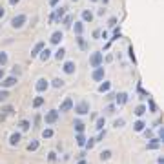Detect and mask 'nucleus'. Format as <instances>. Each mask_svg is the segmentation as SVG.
Here are the masks:
<instances>
[{"label": "nucleus", "instance_id": "1", "mask_svg": "<svg viewBox=\"0 0 164 164\" xmlns=\"http://www.w3.org/2000/svg\"><path fill=\"white\" fill-rule=\"evenodd\" d=\"M73 109H75L77 115H87V113H90V102H87V100H80V102L73 104Z\"/></svg>", "mask_w": 164, "mask_h": 164}, {"label": "nucleus", "instance_id": "2", "mask_svg": "<svg viewBox=\"0 0 164 164\" xmlns=\"http://www.w3.org/2000/svg\"><path fill=\"white\" fill-rule=\"evenodd\" d=\"M26 22H27V17L24 13H20V15L13 17V20H11V27H13V29H22L26 26Z\"/></svg>", "mask_w": 164, "mask_h": 164}, {"label": "nucleus", "instance_id": "3", "mask_svg": "<svg viewBox=\"0 0 164 164\" xmlns=\"http://www.w3.org/2000/svg\"><path fill=\"white\" fill-rule=\"evenodd\" d=\"M59 120V109H49V111L44 115V122H46V126H51Z\"/></svg>", "mask_w": 164, "mask_h": 164}, {"label": "nucleus", "instance_id": "4", "mask_svg": "<svg viewBox=\"0 0 164 164\" xmlns=\"http://www.w3.org/2000/svg\"><path fill=\"white\" fill-rule=\"evenodd\" d=\"M102 62H104V55L100 51H95L90 57V66L91 68H98V66H102Z\"/></svg>", "mask_w": 164, "mask_h": 164}, {"label": "nucleus", "instance_id": "5", "mask_svg": "<svg viewBox=\"0 0 164 164\" xmlns=\"http://www.w3.org/2000/svg\"><path fill=\"white\" fill-rule=\"evenodd\" d=\"M73 98L71 97H66L64 98V100L60 102V108H59V113H68V111H71V109H73Z\"/></svg>", "mask_w": 164, "mask_h": 164}, {"label": "nucleus", "instance_id": "6", "mask_svg": "<svg viewBox=\"0 0 164 164\" xmlns=\"http://www.w3.org/2000/svg\"><path fill=\"white\" fill-rule=\"evenodd\" d=\"M17 82H18V79L11 75V77H6V79H2V80H0V86H2V90H9V87L17 86Z\"/></svg>", "mask_w": 164, "mask_h": 164}, {"label": "nucleus", "instance_id": "7", "mask_svg": "<svg viewBox=\"0 0 164 164\" xmlns=\"http://www.w3.org/2000/svg\"><path fill=\"white\" fill-rule=\"evenodd\" d=\"M66 15V7H59V9H55V13L49 17V24H55V22H60Z\"/></svg>", "mask_w": 164, "mask_h": 164}, {"label": "nucleus", "instance_id": "8", "mask_svg": "<svg viewBox=\"0 0 164 164\" xmlns=\"http://www.w3.org/2000/svg\"><path fill=\"white\" fill-rule=\"evenodd\" d=\"M104 75H106L104 68H102V66H98V68H95V69H93L91 79H93L95 82H102V80H104Z\"/></svg>", "mask_w": 164, "mask_h": 164}, {"label": "nucleus", "instance_id": "9", "mask_svg": "<svg viewBox=\"0 0 164 164\" xmlns=\"http://www.w3.org/2000/svg\"><path fill=\"white\" fill-rule=\"evenodd\" d=\"M49 87V82L46 80V79H38L37 80V84H35V90H37V93H44Z\"/></svg>", "mask_w": 164, "mask_h": 164}, {"label": "nucleus", "instance_id": "10", "mask_svg": "<svg viewBox=\"0 0 164 164\" xmlns=\"http://www.w3.org/2000/svg\"><path fill=\"white\" fill-rule=\"evenodd\" d=\"M64 73L66 75H73L75 73V69H77V64L73 62V60H68V62H64Z\"/></svg>", "mask_w": 164, "mask_h": 164}, {"label": "nucleus", "instance_id": "11", "mask_svg": "<svg viewBox=\"0 0 164 164\" xmlns=\"http://www.w3.org/2000/svg\"><path fill=\"white\" fill-rule=\"evenodd\" d=\"M20 140H22V133L20 131H15V133L9 135V146H18Z\"/></svg>", "mask_w": 164, "mask_h": 164}, {"label": "nucleus", "instance_id": "12", "mask_svg": "<svg viewBox=\"0 0 164 164\" xmlns=\"http://www.w3.org/2000/svg\"><path fill=\"white\" fill-rule=\"evenodd\" d=\"M128 102V93H117L115 95V106H124Z\"/></svg>", "mask_w": 164, "mask_h": 164}, {"label": "nucleus", "instance_id": "13", "mask_svg": "<svg viewBox=\"0 0 164 164\" xmlns=\"http://www.w3.org/2000/svg\"><path fill=\"white\" fill-rule=\"evenodd\" d=\"M62 38H64V33H62V31H53L49 40H51V44H60Z\"/></svg>", "mask_w": 164, "mask_h": 164}, {"label": "nucleus", "instance_id": "14", "mask_svg": "<svg viewBox=\"0 0 164 164\" xmlns=\"http://www.w3.org/2000/svg\"><path fill=\"white\" fill-rule=\"evenodd\" d=\"M44 48H46V44H44V42H37L35 46H33V49H31V57H38V53H40Z\"/></svg>", "mask_w": 164, "mask_h": 164}, {"label": "nucleus", "instance_id": "15", "mask_svg": "<svg viewBox=\"0 0 164 164\" xmlns=\"http://www.w3.org/2000/svg\"><path fill=\"white\" fill-rule=\"evenodd\" d=\"M0 111H2V113H0V120H6L7 115H11V113L15 111V109H13V106H4L2 109H0Z\"/></svg>", "mask_w": 164, "mask_h": 164}, {"label": "nucleus", "instance_id": "16", "mask_svg": "<svg viewBox=\"0 0 164 164\" xmlns=\"http://www.w3.org/2000/svg\"><path fill=\"white\" fill-rule=\"evenodd\" d=\"M73 128H75V131H77V133H82V131H84V128H86V124L82 122L80 118H75V120H73Z\"/></svg>", "mask_w": 164, "mask_h": 164}, {"label": "nucleus", "instance_id": "17", "mask_svg": "<svg viewBox=\"0 0 164 164\" xmlns=\"http://www.w3.org/2000/svg\"><path fill=\"white\" fill-rule=\"evenodd\" d=\"M38 57H40V60H42V62H46V60H49V59H51V51H49L48 48H44V49L38 53Z\"/></svg>", "mask_w": 164, "mask_h": 164}, {"label": "nucleus", "instance_id": "18", "mask_svg": "<svg viewBox=\"0 0 164 164\" xmlns=\"http://www.w3.org/2000/svg\"><path fill=\"white\" fill-rule=\"evenodd\" d=\"M109 90H111V82H108V80H104L100 86H98V93H108Z\"/></svg>", "mask_w": 164, "mask_h": 164}, {"label": "nucleus", "instance_id": "19", "mask_svg": "<svg viewBox=\"0 0 164 164\" xmlns=\"http://www.w3.org/2000/svg\"><path fill=\"white\" fill-rule=\"evenodd\" d=\"M18 128H20V131H27L31 128V122H29L27 118H22L20 122H18Z\"/></svg>", "mask_w": 164, "mask_h": 164}, {"label": "nucleus", "instance_id": "20", "mask_svg": "<svg viewBox=\"0 0 164 164\" xmlns=\"http://www.w3.org/2000/svg\"><path fill=\"white\" fill-rule=\"evenodd\" d=\"M73 31H75V35H77V37H79V35H82V31H84V22H75Z\"/></svg>", "mask_w": 164, "mask_h": 164}, {"label": "nucleus", "instance_id": "21", "mask_svg": "<svg viewBox=\"0 0 164 164\" xmlns=\"http://www.w3.org/2000/svg\"><path fill=\"white\" fill-rule=\"evenodd\" d=\"M157 148H160V140H159V139H150L148 150H157Z\"/></svg>", "mask_w": 164, "mask_h": 164}, {"label": "nucleus", "instance_id": "22", "mask_svg": "<svg viewBox=\"0 0 164 164\" xmlns=\"http://www.w3.org/2000/svg\"><path fill=\"white\" fill-rule=\"evenodd\" d=\"M93 20V13L90 9H84L82 11V22H91Z\"/></svg>", "mask_w": 164, "mask_h": 164}, {"label": "nucleus", "instance_id": "23", "mask_svg": "<svg viewBox=\"0 0 164 164\" xmlns=\"http://www.w3.org/2000/svg\"><path fill=\"white\" fill-rule=\"evenodd\" d=\"M55 59H57L59 62L64 60V59H66V49H64V48H59L57 51H55Z\"/></svg>", "mask_w": 164, "mask_h": 164}, {"label": "nucleus", "instance_id": "24", "mask_svg": "<svg viewBox=\"0 0 164 164\" xmlns=\"http://www.w3.org/2000/svg\"><path fill=\"white\" fill-rule=\"evenodd\" d=\"M104 126H106V118H104V117L97 118V122H95V129H97V131H100V129H104Z\"/></svg>", "mask_w": 164, "mask_h": 164}, {"label": "nucleus", "instance_id": "25", "mask_svg": "<svg viewBox=\"0 0 164 164\" xmlns=\"http://www.w3.org/2000/svg\"><path fill=\"white\" fill-rule=\"evenodd\" d=\"M44 102H46V98H44V97H37L35 100H33V108H35V109H38L40 106H44Z\"/></svg>", "mask_w": 164, "mask_h": 164}, {"label": "nucleus", "instance_id": "26", "mask_svg": "<svg viewBox=\"0 0 164 164\" xmlns=\"http://www.w3.org/2000/svg\"><path fill=\"white\" fill-rule=\"evenodd\" d=\"M133 129H135V131H142V129H146V122H144V120H137V122L133 124Z\"/></svg>", "mask_w": 164, "mask_h": 164}, {"label": "nucleus", "instance_id": "27", "mask_svg": "<svg viewBox=\"0 0 164 164\" xmlns=\"http://www.w3.org/2000/svg\"><path fill=\"white\" fill-rule=\"evenodd\" d=\"M62 24H64L66 27H69V26L73 24V15H64V18H62Z\"/></svg>", "mask_w": 164, "mask_h": 164}, {"label": "nucleus", "instance_id": "28", "mask_svg": "<svg viewBox=\"0 0 164 164\" xmlns=\"http://www.w3.org/2000/svg\"><path fill=\"white\" fill-rule=\"evenodd\" d=\"M146 109H148V108H146L144 104H140V106H137V108H135V115H137V117H142V115L146 113Z\"/></svg>", "mask_w": 164, "mask_h": 164}, {"label": "nucleus", "instance_id": "29", "mask_svg": "<svg viewBox=\"0 0 164 164\" xmlns=\"http://www.w3.org/2000/svg\"><path fill=\"white\" fill-rule=\"evenodd\" d=\"M38 146H40V144H38V140H31L29 144H27V151H37V150H38Z\"/></svg>", "mask_w": 164, "mask_h": 164}, {"label": "nucleus", "instance_id": "30", "mask_svg": "<svg viewBox=\"0 0 164 164\" xmlns=\"http://www.w3.org/2000/svg\"><path fill=\"white\" fill-rule=\"evenodd\" d=\"M51 137H53V129L51 128L42 129V139H51Z\"/></svg>", "mask_w": 164, "mask_h": 164}, {"label": "nucleus", "instance_id": "31", "mask_svg": "<svg viewBox=\"0 0 164 164\" xmlns=\"http://www.w3.org/2000/svg\"><path fill=\"white\" fill-rule=\"evenodd\" d=\"M75 140H77V144H79V146H84V144H86V137H84L82 133H77Z\"/></svg>", "mask_w": 164, "mask_h": 164}, {"label": "nucleus", "instance_id": "32", "mask_svg": "<svg viewBox=\"0 0 164 164\" xmlns=\"http://www.w3.org/2000/svg\"><path fill=\"white\" fill-rule=\"evenodd\" d=\"M100 159H102V160H109V159H111V150H104V151H100Z\"/></svg>", "mask_w": 164, "mask_h": 164}, {"label": "nucleus", "instance_id": "33", "mask_svg": "<svg viewBox=\"0 0 164 164\" xmlns=\"http://www.w3.org/2000/svg\"><path fill=\"white\" fill-rule=\"evenodd\" d=\"M6 64H7V53L0 51V68H4Z\"/></svg>", "mask_w": 164, "mask_h": 164}, {"label": "nucleus", "instance_id": "34", "mask_svg": "<svg viewBox=\"0 0 164 164\" xmlns=\"http://www.w3.org/2000/svg\"><path fill=\"white\" fill-rule=\"evenodd\" d=\"M9 98V91L7 90H0V102H6Z\"/></svg>", "mask_w": 164, "mask_h": 164}, {"label": "nucleus", "instance_id": "35", "mask_svg": "<svg viewBox=\"0 0 164 164\" xmlns=\"http://www.w3.org/2000/svg\"><path fill=\"white\" fill-rule=\"evenodd\" d=\"M95 144H97V142H95V139H86V144H84V148H86V150H91Z\"/></svg>", "mask_w": 164, "mask_h": 164}, {"label": "nucleus", "instance_id": "36", "mask_svg": "<svg viewBox=\"0 0 164 164\" xmlns=\"http://www.w3.org/2000/svg\"><path fill=\"white\" fill-rule=\"evenodd\" d=\"M115 109H117V106H115V104H108L104 111H106L108 115H111V113H115Z\"/></svg>", "mask_w": 164, "mask_h": 164}, {"label": "nucleus", "instance_id": "37", "mask_svg": "<svg viewBox=\"0 0 164 164\" xmlns=\"http://www.w3.org/2000/svg\"><path fill=\"white\" fill-rule=\"evenodd\" d=\"M124 124H126V120H124V118H115V122H113V126H115V128H122Z\"/></svg>", "mask_w": 164, "mask_h": 164}, {"label": "nucleus", "instance_id": "38", "mask_svg": "<svg viewBox=\"0 0 164 164\" xmlns=\"http://www.w3.org/2000/svg\"><path fill=\"white\" fill-rule=\"evenodd\" d=\"M53 87H62L64 86V80L62 79H53V84H51Z\"/></svg>", "mask_w": 164, "mask_h": 164}, {"label": "nucleus", "instance_id": "39", "mask_svg": "<svg viewBox=\"0 0 164 164\" xmlns=\"http://www.w3.org/2000/svg\"><path fill=\"white\" fill-rule=\"evenodd\" d=\"M104 137H106V129H100V131H98V135L95 137V142H100Z\"/></svg>", "mask_w": 164, "mask_h": 164}, {"label": "nucleus", "instance_id": "40", "mask_svg": "<svg viewBox=\"0 0 164 164\" xmlns=\"http://www.w3.org/2000/svg\"><path fill=\"white\" fill-rule=\"evenodd\" d=\"M77 42H79V46H80L82 49H86V42H84V38H82V35H79V37H77Z\"/></svg>", "mask_w": 164, "mask_h": 164}, {"label": "nucleus", "instance_id": "41", "mask_svg": "<svg viewBox=\"0 0 164 164\" xmlns=\"http://www.w3.org/2000/svg\"><path fill=\"white\" fill-rule=\"evenodd\" d=\"M48 160H49V162H55V160H57V153H55V151H49Z\"/></svg>", "mask_w": 164, "mask_h": 164}, {"label": "nucleus", "instance_id": "42", "mask_svg": "<svg viewBox=\"0 0 164 164\" xmlns=\"http://www.w3.org/2000/svg\"><path fill=\"white\" fill-rule=\"evenodd\" d=\"M142 131H144V137L146 139H153V131L151 129H142Z\"/></svg>", "mask_w": 164, "mask_h": 164}, {"label": "nucleus", "instance_id": "43", "mask_svg": "<svg viewBox=\"0 0 164 164\" xmlns=\"http://www.w3.org/2000/svg\"><path fill=\"white\" fill-rule=\"evenodd\" d=\"M40 124V115H35V120H33V128H38Z\"/></svg>", "mask_w": 164, "mask_h": 164}, {"label": "nucleus", "instance_id": "44", "mask_svg": "<svg viewBox=\"0 0 164 164\" xmlns=\"http://www.w3.org/2000/svg\"><path fill=\"white\" fill-rule=\"evenodd\" d=\"M20 73H22V69H20V66H15V68H13V77L20 75Z\"/></svg>", "mask_w": 164, "mask_h": 164}, {"label": "nucleus", "instance_id": "45", "mask_svg": "<svg viewBox=\"0 0 164 164\" xmlns=\"http://www.w3.org/2000/svg\"><path fill=\"white\" fill-rule=\"evenodd\" d=\"M109 26H117V17H111V18H109Z\"/></svg>", "mask_w": 164, "mask_h": 164}, {"label": "nucleus", "instance_id": "46", "mask_svg": "<svg viewBox=\"0 0 164 164\" xmlns=\"http://www.w3.org/2000/svg\"><path fill=\"white\" fill-rule=\"evenodd\" d=\"M118 37H120V29H115V33H113V38H111V40H117Z\"/></svg>", "mask_w": 164, "mask_h": 164}, {"label": "nucleus", "instance_id": "47", "mask_svg": "<svg viewBox=\"0 0 164 164\" xmlns=\"http://www.w3.org/2000/svg\"><path fill=\"white\" fill-rule=\"evenodd\" d=\"M150 108H151V111H157V106H155L153 100H150Z\"/></svg>", "mask_w": 164, "mask_h": 164}, {"label": "nucleus", "instance_id": "48", "mask_svg": "<svg viewBox=\"0 0 164 164\" xmlns=\"http://www.w3.org/2000/svg\"><path fill=\"white\" fill-rule=\"evenodd\" d=\"M59 2H60V0H49V6H51V7H55Z\"/></svg>", "mask_w": 164, "mask_h": 164}, {"label": "nucleus", "instance_id": "49", "mask_svg": "<svg viewBox=\"0 0 164 164\" xmlns=\"http://www.w3.org/2000/svg\"><path fill=\"white\" fill-rule=\"evenodd\" d=\"M100 33H102L100 29H97V31H93V37H95V38H98V37H100Z\"/></svg>", "mask_w": 164, "mask_h": 164}, {"label": "nucleus", "instance_id": "50", "mask_svg": "<svg viewBox=\"0 0 164 164\" xmlns=\"http://www.w3.org/2000/svg\"><path fill=\"white\" fill-rule=\"evenodd\" d=\"M4 77H6V71H4V68H0V80H2Z\"/></svg>", "mask_w": 164, "mask_h": 164}, {"label": "nucleus", "instance_id": "51", "mask_svg": "<svg viewBox=\"0 0 164 164\" xmlns=\"http://www.w3.org/2000/svg\"><path fill=\"white\" fill-rule=\"evenodd\" d=\"M106 98H108V100H113L115 95H113V93H108V95H106Z\"/></svg>", "mask_w": 164, "mask_h": 164}, {"label": "nucleus", "instance_id": "52", "mask_svg": "<svg viewBox=\"0 0 164 164\" xmlns=\"http://www.w3.org/2000/svg\"><path fill=\"white\" fill-rule=\"evenodd\" d=\"M18 2H20V0H9V4H11V6H17Z\"/></svg>", "mask_w": 164, "mask_h": 164}, {"label": "nucleus", "instance_id": "53", "mask_svg": "<svg viewBox=\"0 0 164 164\" xmlns=\"http://www.w3.org/2000/svg\"><path fill=\"white\" fill-rule=\"evenodd\" d=\"M4 15H6V11H4V7H0V18H4Z\"/></svg>", "mask_w": 164, "mask_h": 164}, {"label": "nucleus", "instance_id": "54", "mask_svg": "<svg viewBox=\"0 0 164 164\" xmlns=\"http://www.w3.org/2000/svg\"><path fill=\"white\" fill-rule=\"evenodd\" d=\"M79 164H87V162H86L84 159H80V160H79Z\"/></svg>", "mask_w": 164, "mask_h": 164}, {"label": "nucleus", "instance_id": "55", "mask_svg": "<svg viewBox=\"0 0 164 164\" xmlns=\"http://www.w3.org/2000/svg\"><path fill=\"white\" fill-rule=\"evenodd\" d=\"M100 2H102V4H109V0H100Z\"/></svg>", "mask_w": 164, "mask_h": 164}, {"label": "nucleus", "instance_id": "56", "mask_svg": "<svg viewBox=\"0 0 164 164\" xmlns=\"http://www.w3.org/2000/svg\"><path fill=\"white\" fill-rule=\"evenodd\" d=\"M71 2H79V0H71Z\"/></svg>", "mask_w": 164, "mask_h": 164}, {"label": "nucleus", "instance_id": "57", "mask_svg": "<svg viewBox=\"0 0 164 164\" xmlns=\"http://www.w3.org/2000/svg\"><path fill=\"white\" fill-rule=\"evenodd\" d=\"M90 2H97V0H90Z\"/></svg>", "mask_w": 164, "mask_h": 164}]
</instances>
